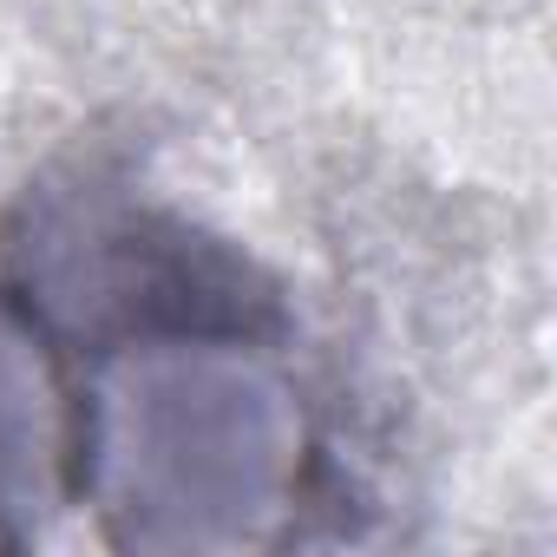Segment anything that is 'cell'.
I'll list each match as a JSON object with an SVG mask.
<instances>
[{"label": "cell", "mask_w": 557, "mask_h": 557, "mask_svg": "<svg viewBox=\"0 0 557 557\" xmlns=\"http://www.w3.org/2000/svg\"><path fill=\"white\" fill-rule=\"evenodd\" d=\"M27 400H40V387H34V374L21 368V342L0 329V544L14 537V511H27V505H40V492H47V426H40V407H27Z\"/></svg>", "instance_id": "obj_1"}]
</instances>
